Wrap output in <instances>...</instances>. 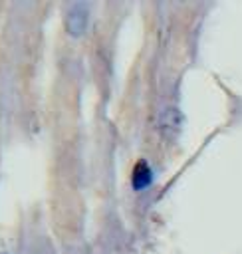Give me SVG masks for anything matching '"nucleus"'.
<instances>
[{
  "label": "nucleus",
  "mask_w": 242,
  "mask_h": 254,
  "mask_svg": "<svg viewBox=\"0 0 242 254\" xmlns=\"http://www.w3.org/2000/svg\"><path fill=\"white\" fill-rule=\"evenodd\" d=\"M65 26H67V32L71 36H81L87 28V10L83 4H75L71 6V10L67 12V18H65Z\"/></svg>",
  "instance_id": "f257e3e1"
},
{
  "label": "nucleus",
  "mask_w": 242,
  "mask_h": 254,
  "mask_svg": "<svg viewBox=\"0 0 242 254\" xmlns=\"http://www.w3.org/2000/svg\"><path fill=\"white\" fill-rule=\"evenodd\" d=\"M153 181V173L149 169V165L145 161H139L133 169V177H131V183H133V189L135 190H145Z\"/></svg>",
  "instance_id": "f03ea898"
}]
</instances>
